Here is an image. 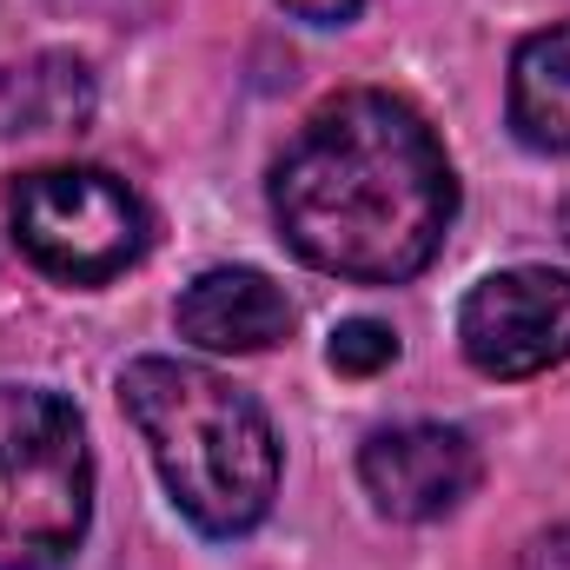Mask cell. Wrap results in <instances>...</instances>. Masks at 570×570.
<instances>
[{
  "label": "cell",
  "instance_id": "cell-1",
  "mask_svg": "<svg viewBox=\"0 0 570 570\" xmlns=\"http://www.w3.org/2000/svg\"><path fill=\"white\" fill-rule=\"evenodd\" d=\"M273 219L312 273L405 285L438 259L458 219V173L419 107L358 87L325 100L279 153Z\"/></svg>",
  "mask_w": 570,
  "mask_h": 570
},
{
  "label": "cell",
  "instance_id": "cell-2",
  "mask_svg": "<svg viewBox=\"0 0 570 570\" xmlns=\"http://www.w3.org/2000/svg\"><path fill=\"white\" fill-rule=\"evenodd\" d=\"M120 405L140 431L166 498L206 538H246L279 498V431L219 372L186 358H134Z\"/></svg>",
  "mask_w": 570,
  "mask_h": 570
},
{
  "label": "cell",
  "instance_id": "cell-3",
  "mask_svg": "<svg viewBox=\"0 0 570 570\" xmlns=\"http://www.w3.org/2000/svg\"><path fill=\"white\" fill-rule=\"evenodd\" d=\"M94 524V444L47 385H0V570H67Z\"/></svg>",
  "mask_w": 570,
  "mask_h": 570
},
{
  "label": "cell",
  "instance_id": "cell-4",
  "mask_svg": "<svg viewBox=\"0 0 570 570\" xmlns=\"http://www.w3.org/2000/svg\"><path fill=\"white\" fill-rule=\"evenodd\" d=\"M20 253L60 285H107L153 246L146 199L107 166H40L20 173L7 199Z\"/></svg>",
  "mask_w": 570,
  "mask_h": 570
},
{
  "label": "cell",
  "instance_id": "cell-5",
  "mask_svg": "<svg viewBox=\"0 0 570 570\" xmlns=\"http://www.w3.org/2000/svg\"><path fill=\"white\" fill-rule=\"evenodd\" d=\"M458 345L484 379H538L570 358V273L511 266L464 292Z\"/></svg>",
  "mask_w": 570,
  "mask_h": 570
},
{
  "label": "cell",
  "instance_id": "cell-6",
  "mask_svg": "<svg viewBox=\"0 0 570 570\" xmlns=\"http://www.w3.org/2000/svg\"><path fill=\"white\" fill-rule=\"evenodd\" d=\"M478 444L458 425H392L372 431L365 451H358V484L365 498L399 518V524H431V518H451L471 491H478Z\"/></svg>",
  "mask_w": 570,
  "mask_h": 570
},
{
  "label": "cell",
  "instance_id": "cell-7",
  "mask_svg": "<svg viewBox=\"0 0 570 570\" xmlns=\"http://www.w3.org/2000/svg\"><path fill=\"white\" fill-rule=\"evenodd\" d=\"M173 325L199 352H273L292 338V298L259 266H213L179 292Z\"/></svg>",
  "mask_w": 570,
  "mask_h": 570
},
{
  "label": "cell",
  "instance_id": "cell-8",
  "mask_svg": "<svg viewBox=\"0 0 570 570\" xmlns=\"http://www.w3.org/2000/svg\"><path fill=\"white\" fill-rule=\"evenodd\" d=\"M504 114H511V134L531 153H570V20L531 33L511 53Z\"/></svg>",
  "mask_w": 570,
  "mask_h": 570
},
{
  "label": "cell",
  "instance_id": "cell-9",
  "mask_svg": "<svg viewBox=\"0 0 570 570\" xmlns=\"http://www.w3.org/2000/svg\"><path fill=\"white\" fill-rule=\"evenodd\" d=\"M94 114V73L73 53H33L0 80V127L7 134H80Z\"/></svg>",
  "mask_w": 570,
  "mask_h": 570
},
{
  "label": "cell",
  "instance_id": "cell-10",
  "mask_svg": "<svg viewBox=\"0 0 570 570\" xmlns=\"http://www.w3.org/2000/svg\"><path fill=\"white\" fill-rule=\"evenodd\" d=\"M325 358H332V372H345V379H372V372H385V365L399 358V332L379 325V318H345V325L332 332Z\"/></svg>",
  "mask_w": 570,
  "mask_h": 570
},
{
  "label": "cell",
  "instance_id": "cell-11",
  "mask_svg": "<svg viewBox=\"0 0 570 570\" xmlns=\"http://www.w3.org/2000/svg\"><path fill=\"white\" fill-rule=\"evenodd\" d=\"M518 570H570V524L544 531V538H531L524 558H518Z\"/></svg>",
  "mask_w": 570,
  "mask_h": 570
},
{
  "label": "cell",
  "instance_id": "cell-12",
  "mask_svg": "<svg viewBox=\"0 0 570 570\" xmlns=\"http://www.w3.org/2000/svg\"><path fill=\"white\" fill-rule=\"evenodd\" d=\"M292 20H312V27H345V20H358V7L365 0H279Z\"/></svg>",
  "mask_w": 570,
  "mask_h": 570
}]
</instances>
